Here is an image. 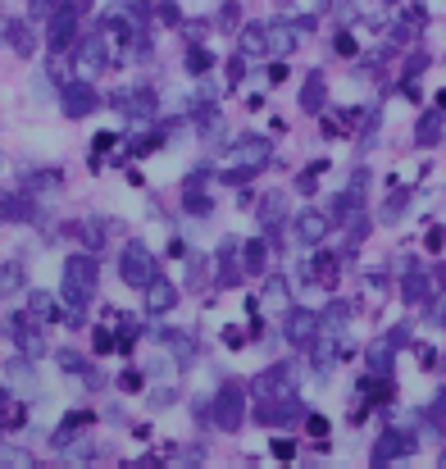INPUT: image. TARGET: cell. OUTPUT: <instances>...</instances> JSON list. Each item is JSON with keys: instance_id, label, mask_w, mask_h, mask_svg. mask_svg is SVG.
<instances>
[{"instance_id": "obj_35", "label": "cell", "mask_w": 446, "mask_h": 469, "mask_svg": "<svg viewBox=\"0 0 446 469\" xmlns=\"http://www.w3.org/2000/svg\"><path fill=\"white\" fill-rule=\"evenodd\" d=\"M337 55H355V41H351V37H346V32L337 37Z\"/></svg>"}, {"instance_id": "obj_28", "label": "cell", "mask_w": 446, "mask_h": 469, "mask_svg": "<svg viewBox=\"0 0 446 469\" xmlns=\"http://www.w3.org/2000/svg\"><path fill=\"white\" fill-rule=\"evenodd\" d=\"M442 132V114H428V119L419 123V141H433Z\"/></svg>"}, {"instance_id": "obj_36", "label": "cell", "mask_w": 446, "mask_h": 469, "mask_svg": "<svg viewBox=\"0 0 446 469\" xmlns=\"http://www.w3.org/2000/svg\"><path fill=\"white\" fill-rule=\"evenodd\" d=\"M119 383H123V392H137L141 387V374H123Z\"/></svg>"}, {"instance_id": "obj_4", "label": "cell", "mask_w": 446, "mask_h": 469, "mask_svg": "<svg viewBox=\"0 0 446 469\" xmlns=\"http://www.w3.org/2000/svg\"><path fill=\"white\" fill-rule=\"evenodd\" d=\"M119 274H123V283L146 287L155 274H160V264H155L151 246H146V242H128V246H123V264H119Z\"/></svg>"}, {"instance_id": "obj_5", "label": "cell", "mask_w": 446, "mask_h": 469, "mask_svg": "<svg viewBox=\"0 0 446 469\" xmlns=\"http://www.w3.org/2000/svg\"><path fill=\"white\" fill-rule=\"evenodd\" d=\"M105 60H110V46H105V37H82L73 51V78L91 82L96 73L105 69Z\"/></svg>"}, {"instance_id": "obj_40", "label": "cell", "mask_w": 446, "mask_h": 469, "mask_svg": "<svg viewBox=\"0 0 446 469\" xmlns=\"http://www.w3.org/2000/svg\"><path fill=\"white\" fill-rule=\"evenodd\" d=\"M442 283H446V269H442Z\"/></svg>"}, {"instance_id": "obj_34", "label": "cell", "mask_w": 446, "mask_h": 469, "mask_svg": "<svg viewBox=\"0 0 446 469\" xmlns=\"http://www.w3.org/2000/svg\"><path fill=\"white\" fill-rule=\"evenodd\" d=\"M87 456H91V446H69V451H64V461L73 465V461H87Z\"/></svg>"}, {"instance_id": "obj_38", "label": "cell", "mask_w": 446, "mask_h": 469, "mask_svg": "<svg viewBox=\"0 0 446 469\" xmlns=\"http://www.w3.org/2000/svg\"><path fill=\"white\" fill-rule=\"evenodd\" d=\"M223 342H228V347H241V328H223Z\"/></svg>"}, {"instance_id": "obj_25", "label": "cell", "mask_w": 446, "mask_h": 469, "mask_svg": "<svg viewBox=\"0 0 446 469\" xmlns=\"http://www.w3.org/2000/svg\"><path fill=\"white\" fill-rule=\"evenodd\" d=\"M96 356H110V351H119V338H114V333H105V328H96Z\"/></svg>"}, {"instance_id": "obj_24", "label": "cell", "mask_w": 446, "mask_h": 469, "mask_svg": "<svg viewBox=\"0 0 446 469\" xmlns=\"http://www.w3.org/2000/svg\"><path fill=\"white\" fill-rule=\"evenodd\" d=\"M269 260V246L265 242H246V269H260Z\"/></svg>"}, {"instance_id": "obj_22", "label": "cell", "mask_w": 446, "mask_h": 469, "mask_svg": "<svg viewBox=\"0 0 446 469\" xmlns=\"http://www.w3.org/2000/svg\"><path fill=\"white\" fill-rule=\"evenodd\" d=\"M241 55H269L265 27H246V32H241Z\"/></svg>"}, {"instance_id": "obj_27", "label": "cell", "mask_w": 446, "mask_h": 469, "mask_svg": "<svg viewBox=\"0 0 446 469\" xmlns=\"http://www.w3.org/2000/svg\"><path fill=\"white\" fill-rule=\"evenodd\" d=\"M423 292H428V283H423L419 274L410 269V283H405V301H423Z\"/></svg>"}, {"instance_id": "obj_2", "label": "cell", "mask_w": 446, "mask_h": 469, "mask_svg": "<svg viewBox=\"0 0 446 469\" xmlns=\"http://www.w3.org/2000/svg\"><path fill=\"white\" fill-rule=\"evenodd\" d=\"M91 296H96V260L91 255H73V260L64 264V301L82 314L87 305H91Z\"/></svg>"}, {"instance_id": "obj_1", "label": "cell", "mask_w": 446, "mask_h": 469, "mask_svg": "<svg viewBox=\"0 0 446 469\" xmlns=\"http://www.w3.org/2000/svg\"><path fill=\"white\" fill-rule=\"evenodd\" d=\"M255 401H260L255 406L260 424H283V419H292L296 415V374L287 365L260 374L255 378Z\"/></svg>"}, {"instance_id": "obj_13", "label": "cell", "mask_w": 446, "mask_h": 469, "mask_svg": "<svg viewBox=\"0 0 446 469\" xmlns=\"http://www.w3.org/2000/svg\"><path fill=\"white\" fill-rule=\"evenodd\" d=\"M319 333V319L310 310H287V342H296V347H310Z\"/></svg>"}, {"instance_id": "obj_26", "label": "cell", "mask_w": 446, "mask_h": 469, "mask_svg": "<svg viewBox=\"0 0 446 469\" xmlns=\"http://www.w3.org/2000/svg\"><path fill=\"white\" fill-rule=\"evenodd\" d=\"M82 242L91 246V251H96V246L105 242V228H101V219H91V224H82Z\"/></svg>"}, {"instance_id": "obj_19", "label": "cell", "mask_w": 446, "mask_h": 469, "mask_svg": "<svg viewBox=\"0 0 446 469\" xmlns=\"http://www.w3.org/2000/svg\"><path fill=\"white\" fill-rule=\"evenodd\" d=\"M319 105H324V78L314 73V78L305 82V91H300V110H305V114H319Z\"/></svg>"}, {"instance_id": "obj_21", "label": "cell", "mask_w": 446, "mask_h": 469, "mask_svg": "<svg viewBox=\"0 0 446 469\" xmlns=\"http://www.w3.org/2000/svg\"><path fill=\"white\" fill-rule=\"evenodd\" d=\"M18 287H23V264H18V260H9L5 269H0V296H14Z\"/></svg>"}, {"instance_id": "obj_37", "label": "cell", "mask_w": 446, "mask_h": 469, "mask_svg": "<svg viewBox=\"0 0 446 469\" xmlns=\"http://www.w3.org/2000/svg\"><path fill=\"white\" fill-rule=\"evenodd\" d=\"M237 278H241V274L232 269V264H223V269H219V283H237Z\"/></svg>"}, {"instance_id": "obj_20", "label": "cell", "mask_w": 446, "mask_h": 469, "mask_svg": "<svg viewBox=\"0 0 446 469\" xmlns=\"http://www.w3.org/2000/svg\"><path fill=\"white\" fill-rule=\"evenodd\" d=\"M27 310H32V319H55V296L51 292H27Z\"/></svg>"}, {"instance_id": "obj_39", "label": "cell", "mask_w": 446, "mask_h": 469, "mask_svg": "<svg viewBox=\"0 0 446 469\" xmlns=\"http://www.w3.org/2000/svg\"><path fill=\"white\" fill-rule=\"evenodd\" d=\"M438 110H446V91H442V96H438Z\"/></svg>"}, {"instance_id": "obj_6", "label": "cell", "mask_w": 446, "mask_h": 469, "mask_svg": "<svg viewBox=\"0 0 446 469\" xmlns=\"http://www.w3.org/2000/svg\"><path fill=\"white\" fill-rule=\"evenodd\" d=\"M0 383H5V392H23V397H32L37 392V374L27 369V356L5 360V365H0Z\"/></svg>"}, {"instance_id": "obj_16", "label": "cell", "mask_w": 446, "mask_h": 469, "mask_svg": "<svg viewBox=\"0 0 446 469\" xmlns=\"http://www.w3.org/2000/svg\"><path fill=\"white\" fill-rule=\"evenodd\" d=\"M0 32H5L9 37V46H14V51L18 55H32V27H27V23H18V18H5V23H0Z\"/></svg>"}, {"instance_id": "obj_23", "label": "cell", "mask_w": 446, "mask_h": 469, "mask_svg": "<svg viewBox=\"0 0 446 469\" xmlns=\"http://www.w3.org/2000/svg\"><path fill=\"white\" fill-rule=\"evenodd\" d=\"M265 305H269V310H283V305H287V283L283 278H269L265 283Z\"/></svg>"}, {"instance_id": "obj_30", "label": "cell", "mask_w": 446, "mask_h": 469, "mask_svg": "<svg viewBox=\"0 0 446 469\" xmlns=\"http://www.w3.org/2000/svg\"><path fill=\"white\" fill-rule=\"evenodd\" d=\"M187 64H191V73H205V69H210V55H205V51H200V46H191Z\"/></svg>"}, {"instance_id": "obj_11", "label": "cell", "mask_w": 446, "mask_h": 469, "mask_svg": "<svg viewBox=\"0 0 446 469\" xmlns=\"http://www.w3.org/2000/svg\"><path fill=\"white\" fill-rule=\"evenodd\" d=\"M64 110L73 114V119H87V114L96 110V91H91V82H69V87H64Z\"/></svg>"}, {"instance_id": "obj_3", "label": "cell", "mask_w": 446, "mask_h": 469, "mask_svg": "<svg viewBox=\"0 0 446 469\" xmlns=\"http://www.w3.org/2000/svg\"><path fill=\"white\" fill-rule=\"evenodd\" d=\"M228 178H246V174H255V169H265L269 165V141L265 137H241L237 146L228 150Z\"/></svg>"}, {"instance_id": "obj_7", "label": "cell", "mask_w": 446, "mask_h": 469, "mask_svg": "<svg viewBox=\"0 0 446 469\" xmlns=\"http://www.w3.org/2000/svg\"><path fill=\"white\" fill-rule=\"evenodd\" d=\"M300 37H305V23H269L265 27V46H269V55H287V51H296L300 46Z\"/></svg>"}, {"instance_id": "obj_18", "label": "cell", "mask_w": 446, "mask_h": 469, "mask_svg": "<svg viewBox=\"0 0 446 469\" xmlns=\"http://www.w3.org/2000/svg\"><path fill=\"white\" fill-rule=\"evenodd\" d=\"M392 351H396V342H374L369 347V374H387V369H392Z\"/></svg>"}, {"instance_id": "obj_10", "label": "cell", "mask_w": 446, "mask_h": 469, "mask_svg": "<svg viewBox=\"0 0 446 469\" xmlns=\"http://www.w3.org/2000/svg\"><path fill=\"white\" fill-rule=\"evenodd\" d=\"M9 328H14V333H9V338L18 342V351H23L27 360H42V356H46V338H42V333H37V328H32V323H27V319H23V314H18V319L9 323Z\"/></svg>"}, {"instance_id": "obj_8", "label": "cell", "mask_w": 446, "mask_h": 469, "mask_svg": "<svg viewBox=\"0 0 446 469\" xmlns=\"http://www.w3.org/2000/svg\"><path fill=\"white\" fill-rule=\"evenodd\" d=\"M73 27H77V9L64 0V9H55V14H51V27H46V41H51V51H64V46H69Z\"/></svg>"}, {"instance_id": "obj_33", "label": "cell", "mask_w": 446, "mask_h": 469, "mask_svg": "<svg viewBox=\"0 0 446 469\" xmlns=\"http://www.w3.org/2000/svg\"><path fill=\"white\" fill-rule=\"evenodd\" d=\"M274 456H278V461H292V456H296V442H292V437H278V442H274Z\"/></svg>"}, {"instance_id": "obj_9", "label": "cell", "mask_w": 446, "mask_h": 469, "mask_svg": "<svg viewBox=\"0 0 446 469\" xmlns=\"http://www.w3.org/2000/svg\"><path fill=\"white\" fill-rule=\"evenodd\" d=\"M410 451H414V437L401 433V428H387V433L378 437V446H374V461L383 465V461H396V456H410Z\"/></svg>"}, {"instance_id": "obj_31", "label": "cell", "mask_w": 446, "mask_h": 469, "mask_svg": "<svg viewBox=\"0 0 446 469\" xmlns=\"http://www.w3.org/2000/svg\"><path fill=\"white\" fill-rule=\"evenodd\" d=\"M60 365L69 369V374H87V360H77L73 351H60Z\"/></svg>"}, {"instance_id": "obj_15", "label": "cell", "mask_w": 446, "mask_h": 469, "mask_svg": "<svg viewBox=\"0 0 446 469\" xmlns=\"http://www.w3.org/2000/svg\"><path fill=\"white\" fill-rule=\"evenodd\" d=\"M292 233H296V242L319 246V242L328 237V219H324V214H314V210H305V214L296 219V228H292Z\"/></svg>"}, {"instance_id": "obj_41", "label": "cell", "mask_w": 446, "mask_h": 469, "mask_svg": "<svg viewBox=\"0 0 446 469\" xmlns=\"http://www.w3.org/2000/svg\"><path fill=\"white\" fill-rule=\"evenodd\" d=\"M442 465H446V451H442Z\"/></svg>"}, {"instance_id": "obj_32", "label": "cell", "mask_w": 446, "mask_h": 469, "mask_svg": "<svg viewBox=\"0 0 446 469\" xmlns=\"http://www.w3.org/2000/svg\"><path fill=\"white\" fill-rule=\"evenodd\" d=\"M305 433H310V437H328V419H324V415H310V419H305Z\"/></svg>"}, {"instance_id": "obj_14", "label": "cell", "mask_w": 446, "mask_h": 469, "mask_svg": "<svg viewBox=\"0 0 446 469\" xmlns=\"http://www.w3.org/2000/svg\"><path fill=\"white\" fill-rule=\"evenodd\" d=\"M215 419L223 428H237L241 424V392L232 387V383H223V392H219V401H215Z\"/></svg>"}, {"instance_id": "obj_12", "label": "cell", "mask_w": 446, "mask_h": 469, "mask_svg": "<svg viewBox=\"0 0 446 469\" xmlns=\"http://www.w3.org/2000/svg\"><path fill=\"white\" fill-rule=\"evenodd\" d=\"M141 292H146V310H151V314H164V310H173V305H178V287L164 283L160 274H155V278L141 287Z\"/></svg>"}, {"instance_id": "obj_29", "label": "cell", "mask_w": 446, "mask_h": 469, "mask_svg": "<svg viewBox=\"0 0 446 469\" xmlns=\"http://www.w3.org/2000/svg\"><path fill=\"white\" fill-rule=\"evenodd\" d=\"M0 465H32V456H27V451H18V446H5V451H0Z\"/></svg>"}, {"instance_id": "obj_17", "label": "cell", "mask_w": 446, "mask_h": 469, "mask_svg": "<svg viewBox=\"0 0 446 469\" xmlns=\"http://www.w3.org/2000/svg\"><path fill=\"white\" fill-rule=\"evenodd\" d=\"M32 214V205H27L23 196H14V191H0V224L5 219H27Z\"/></svg>"}]
</instances>
